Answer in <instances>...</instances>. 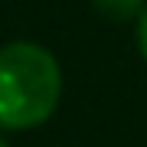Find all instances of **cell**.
Instances as JSON below:
<instances>
[{"instance_id":"obj_3","label":"cell","mask_w":147,"mask_h":147,"mask_svg":"<svg viewBox=\"0 0 147 147\" xmlns=\"http://www.w3.org/2000/svg\"><path fill=\"white\" fill-rule=\"evenodd\" d=\"M137 49H141V56L147 59V7H144V13L137 16Z\"/></svg>"},{"instance_id":"obj_1","label":"cell","mask_w":147,"mask_h":147,"mask_svg":"<svg viewBox=\"0 0 147 147\" xmlns=\"http://www.w3.org/2000/svg\"><path fill=\"white\" fill-rule=\"evenodd\" d=\"M62 95V69L46 46L30 39L0 49V127L30 131L53 118Z\"/></svg>"},{"instance_id":"obj_4","label":"cell","mask_w":147,"mask_h":147,"mask_svg":"<svg viewBox=\"0 0 147 147\" xmlns=\"http://www.w3.org/2000/svg\"><path fill=\"white\" fill-rule=\"evenodd\" d=\"M0 147H10V144H7V141H3V137H0Z\"/></svg>"},{"instance_id":"obj_2","label":"cell","mask_w":147,"mask_h":147,"mask_svg":"<svg viewBox=\"0 0 147 147\" xmlns=\"http://www.w3.org/2000/svg\"><path fill=\"white\" fill-rule=\"evenodd\" d=\"M92 7L105 16V20L127 23V20H137V16L144 13L147 0H92Z\"/></svg>"}]
</instances>
